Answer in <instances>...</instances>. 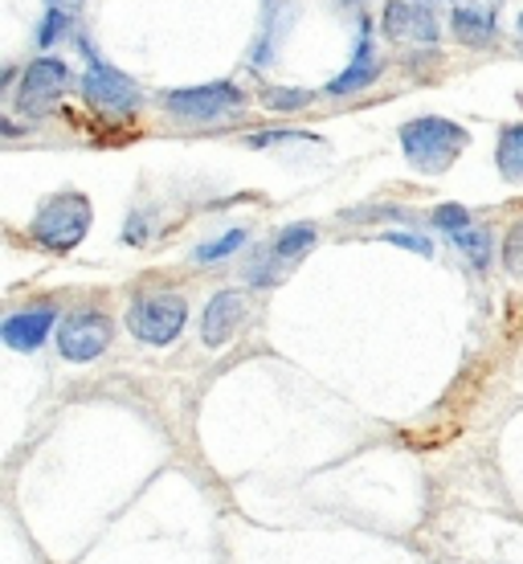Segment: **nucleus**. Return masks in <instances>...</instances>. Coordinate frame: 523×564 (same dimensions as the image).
Wrapping results in <instances>:
<instances>
[{"label":"nucleus","instance_id":"obj_1","mask_svg":"<svg viewBox=\"0 0 523 564\" xmlns=\"http://www.w3.org/2000/svg\"><path fill=\"white\" fill-rule=\"evenodd\" d=\"M401 148H405L413 169L434 176V172H446L458 160V152L467 148V131L450 123V119L422 115V119H410L401 128Z\"/></svg>","mask_w":523,"mask_h":564},{"label":"nucleus","instance_id":"obj_2","mask_svg":"<svg viewBox=\"0 0 523 564\" xmlns=\"http://www.w3.org/2000/svg\"><path fill=\"white\" fill-rule=\"evenodd\" d=\"M86 229H90V200L83 193H74V188H62L50 200H42L29 234H33V241L42 250L66 254V250H74L86 238Z\"/></svg>","mask_w":523,"mask_h":564},{"label":"nucleus","instance_id":"obj_3","mask_svg":"<svg viewBox=\"0 0 523 564\" xmlns=\"http://www.w3.org/2000/svg\"><path fill=\"white\" fill-rule=\"evenodd\" d=\"M164 107L181 123H221V119H229V115H238L246 107V90H238L233 83L188 86V90L164 95Z\"/></svg>","mask_w":523,"mask_h":564},{"label":"nucleus","instance_id":"obj_4","mask_svg":"<svg viewBox=\"0 0 523 564\" xmlns=\"http://www.w3.org/2000/svg\"><path fill=\"white\" fill-rule=\"evenodd\" d=\"M315 226H307V221H295V226H286L274 234V241H266L262 250L254 254V262H250V286H274V282H283L291 270L303 262V254L315 246Z\"/></svg>","mask_w":523,"mask_h":564},{"label":"nucleus","instance_id":"obj_5","mask_svg":"<svg viewBox=\"0 0 523 564\" xmlns=\"http://www.w3.org/2000/svg\"><path fill=\"white\" fill-rule=\"evenodd\" d=\"M184 324H188V303L181 295H143L128 307V332L152 348H168Z\"/></svg>","mask_w":523,"mask_h":564},{"label":"nucleus","instance_id":"obj_6","mask_svg":"<svg viewBox=\"0 0 523 564\" xmlns=\"http://www.w3.org/2000/svg\"><path fill=\"white\" fill-rule=\"evenodd\" d=\"M111 339H115L111 315L86 307L66 315V324L57 327V352L66 356V360H74V365H90V360H99L111 348Z\"/></svg>","mask_w":523,"mask_h":564},{"label":"nucleus","instance_id":"obj_7","mask_svg":"<svg viewBox=\"0 0 523 564\" xmlns=\"http://www.w3.org/2000/svg\"><path fill=\"white\" fill-rule=\"evenodd\" d=\"M86 54H90V45H86ZM83 95L90 107H99L107 115H131L140 107V86L95 54H90V66L83 74Z\"/></svg>","mask_w":523,"mask_h":564},{"label":"nucleus","instance_id":"obj_8","mask_svg":"<svg viewBox=\"0 0 523 564\" xmlns=\"http://www.w3.org/2000/svg\"><path fill=\"white\" fill-rule=\"evenodd\" d=\"M70 86V70L57 62V57H37L33 66L21 78V90H17V111L25 115H50L57 107V99L66 95Z\"/></svg>","mask_w":523,"mask_h":564},{"label":"nucleus","instance_id":"obj_9","mask_svg":"<svg viewBox=\"0 0 523 564\" xmlns=\"http://www.w3.org/2000/svg\"><path fill=\"white\" fill-rule=\"evenodd\" d=\"M384 37L396 45H434L438 42V21L425 4H410V0H393L384 9Z\"/></svg>","mask_w":523,"mask_h":564},{"label":"nucleus","instance_id":"obj_10","mask_svg":"<svg viewBox=\"0 0 523 564\" xmlns=\"http://www.w3.org/2000/svg\"><path fill=\"white\" fill-rule=\"evenodd\" d=\"M241 324H246V291H217L205 307V319H200L205 348H226Z\"/></svg>","mask_w":523,"mask_h":564},{"label":"nucleus","instance_id":"obj_11","mask_svg":"<svg viewBox=\"0 0 523 564\" xmlns=\"http://www.w3.org/2000/svg\"><path fill=\"white\" fill-rule=\"evenodd\" d=\"M54 324H57L54 303H37V307L9 315V319L0 324V339H4L9 348H17V352H37L45 339H50Z\"/></svg>","mask_w":523,"mask_h":564},{"label":"nucleus","instance_id":"obj_12","mask_svg":"<svg viewBox=\"0 0 523 564\" xmlns=\"http://www.w3.org/2000/svg\"><path fill=\"white\" fill-rule=\"evenodd\" d=\"M381 78V57H377V45L368 37V21L360 29V42H356V57L344 66L340 78H331L327 83V95H356V90H364Z\"/></svg>","mask_w":523,"mask_h":564},{"label":"nucleus","instance_id":"obj_13","mask_svg":"<svg viewBox=\"0 0 523 564\" xmlns=\"http://www.w3.org/2000/svg\"><path fill=\"white\" fill-rule=\"evenodd\" d=\"M454 37L462 45H487L495 37V13L491 9H470V4H458L450 17Z\"/></svg>","mask_w":523,"mask_h":564},{"label":"nucleus","instance_id":"obj_14","mask_svg":"<svg viewBox=\"0 0 523 564\" xmlns=\"http://www.w3.org/2000/svg\"><path fill=\"white\" fill-rule=\"evenodd\" d=\"M286 9H291V0H266L262 33H258V45H254V66H270V57L279 54L283 33H286V25H279V13H286Z\"/></svg>","mask_w":523,"mask_h":564},{"label":"nucleus","instance_id":"obj_15","mask_svg":"<svg viewBox=\"0 0 523 564\" xmlns=\"http://www.w3.org/2000/svg\"><path fill=\"white\" fill-rule=\"evenodd\" d=\"M495 164L508 181L523 184V123H511V128L499 131V148H495Z\"/></svg>","mask_w":523,"mask_h":564},{"label":"nucleus","instance_id":"obj_16","mask_svg":"<svg viewBox=\"0 0 523 564\" xmlns=\"http://www.w3.org/2000/svg\"><path fill=\"white\" fill-rule=\"evenodd\" d=\"M454 246L479 270H487V262H491V234L487 229H462V234H454Z\"/></svg>","mask_w":523,"mask_h":564},{"label":"nucleus","instance_id":"obj_17","mask_svg":"<svg viewBox=\"0 0 523 564\" xmlns=\"http://www.w3.org/2000/svg\"><path fill=\"white\" fill-rule=\"evenodd\" d=\"M246 229H229L226 238H217V241H205V246H197V262H221V258L229 254H238L241 246H246Z\"/></svg>","mask_w":523,"mask_h":564},{"label":"nucleus","instance_id":"obj_18","mask_svg":"<svg viewBox=\"0 0 523 564\" xmlns=\"http://www.w3.org/2000/svg\"><path fill=\"white\" fill-rule=\"evenodd\" d=\"M262 102H266L270 111H298V107H307V102H312V90H286V86H266V90H262Z\"/></svg>","mask_w":523,"mask_h":564},{"label":"nucleus","instance_id":"obj_19","mask_svg":"<svg viewBox=\"0 0 523 564\" xmlns=\"http://www.w3.org/2000/svg\"><path fill=\"white\" fill-rule=\"evenodd\" d=\"M503 262H508V270L515 274V279H523V217L515 221L508 241H503Z\"/></svg>","mask_w":523,"mask_h":564},{"label":"nucleus","instance_id":"obj_20","mask_svg":"<svg viewBox=\"0 0 523 564\" xmlns=\"http://www.w3.org/2000/svg\"><path fill=\"white\" fill-rule=\"evenodd\" d=\"M250 148H270V143H324L315 140V135H307V131H258V135H250Z\"/></svg>","mask_w":523,"mask_h":564},{"label":"nucleus","instance_id":"obj_21","mask_svg":"<svg viewBox=\"0 0 523 564\" xmlns=\"http://www.w3.org/2000/svg\"><path fill=\"white\" fill-rule=\"evenodd\" d=\"M434 226L450 229V234H462V229H470V213L462 209V205H442V209L434 213Z\"/></svg>","mask_w":523,"mask_h":564},{"label":"nucleus","instance_id":"obj_22","mask_svg":"<svg viewBox=\"0 0 523 564\" xmlns=\"http://www.w3.org/2000/svg\"><path fill=\"white\" fill-rule=\"evenodd\" d=\"M384 241H389V246H401V250H417L422 258L434 254V246H429L422 234H384Z\"/></svg>","mask_w":523,"mask_h":564},{"label":"nucleus","instance_id":"obj_23","mask_svg":"<svg viewBox=\"0 0 523 564\" xmlns=\"http://www.w3.org/2000/svg\"><path fill=\"white\" fill-rule=\"evenodd\" d=\"M62 29H66V13H62V9H50V17H45L42 37H37V42H42V45H54Z\"/></svg>","mask_w":523,"mask_h":564},{"label":"nucleus","instance_id":"obj_24","mask_svg":"<svg viewBox=\"0 0 523 564\" xmlns=\"http://www.w3.org/2000/svg\"><path fill=\"white\" fill-rule=\"evenodd\" d=\"M13 135H21V123H13V119L0 115V140H13Z\"/></svg>","mask_w":523,"mask_h":564},{"label":"nucleus","instance_id":"obj_25","mask_svg":"<svg viewBox=\"0 0 523 564\" xmlns=\"http://www.w3.org/2000/svg\"><path fill=\"white\" fill-rule=\"evenodd\" d=\"M4 78H9V74H0V90H4Z\"/></svg>","mask_w":523,"mask_h":564},{"label":"nucleus","instance_id":"obj_26","mask_svg":"<svg viewBox=\"0 0 523 564\" xmlns=\"http://www.w3.org/2000/svg\"><path fill=\"white\" fill-rule=\"evenodd\" d=\"M520 37H523V13H520Z\"/></svg>","mask_w":523,"mask_h":564}]
</instances>
